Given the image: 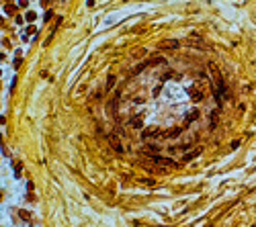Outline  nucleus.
<instances>
[{
    "label": "nucleus",
    "mask_w": 256,
    "mask_h": 227,
    "mask_svg": "<svg viewBox=\"0 0 256 227\" xmlns=\"http://www.w3.org/2000/svg\"><path fill=\"white\" fill-rule=\"evenodd\" d=\"M131 125H133V127H142V119H139V117H137V119H133V121H131Z\"/></svg>",
    "instance_id": "obj_2"
},
{
    "label": "nucleus",
    "mask_w": 256,
    "mask_h": 227,
    "mask_svg": "<svg viewBox=\"0 0 256 227\" xmlns=\"http://www.w3.org/2000/svg\"><path fill=\"white\" fill-rule=\"evenodd\" d=\"M35 19H37V14H35V12H27V21H29V23H33Z\"/></svg>",
    "instance_id": "obj_1"
},
{
    "label": "nucleus",
    "mask_w": 256,
    "mask_h": 227,
    "mask_svg": "<svg viewBox=\"0 0 256 227\" xmlns=\"http://www.w3.org/2000/svg\"><path fill=\"white\" fill-rule=\"evenodd\" d=\"M113 84H115V78H113V76H109V82H107V86H109V88H113Z\"/></svg>",
    "instance_id": "obj_3"
}]
</instances>
